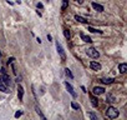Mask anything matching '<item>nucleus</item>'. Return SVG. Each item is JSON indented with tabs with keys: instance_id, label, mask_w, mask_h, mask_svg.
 I'll return each mask as SVG.
<instances>
[{
	"instance_id": "0eeeda50",
	"label": "nucleus",
	"mask_w": 127,
	"mask_h": 120,
	"mask_svg": "<svg viewBox=\"0 0 127 120\" xmlns=\"http://www.w3.org/2000/svg\"><path fill=\"white\" fill-rule=\"evenodd\" d=\"M118 70H120L121 74H125V73L127 71V64H126V63L120 64V65H118Z\"/></svg>"
},
{
	"instance_id": "4468645a",
	"label": "nucleus",
	"mask_w": 127,
	"mask_h": 120,
	"mask_svg": "<svg viewBox=\"0 0 127 120\" xmlns=\"http://www.w3.org/2000/svg\"><path fill=\"white\" fill-rule=\"evenodd\" d=\"M35 111H36V113L39 114V116H40V118H41L42 120H45V115H44V114H42V113H41V110H40V108H39L37 105L35 106Z\"/></svg>"
},
{
	"instance_id": "7ed1b4c3",
	"label": "nucleus",
	"mask_w": 127,
	"mask_h": 120,
	"mask_svg": "<svg viewBox=\"0 0 127 120\" xmlns=\"http://www.w3.org/2000/svg\"><path fill=\"white\" fill-rule=\"evenodd\" d=\"M56 50H57V53H59L60 58H61L62 60H65V59H66V54H65V50H64L62 45L60 44L59 41H56Z\"/></svg>"
},
{
	"instance_id": "a878e982",
	"label": "nucleus",
	"mask_w": 127,
	"mask_h": 120,
	"mask_svg": "<svg viewBox=\"0 0 127 120\" xmlns=\"http://www.w3.org/2000/svg\"><path fill=\"white\" fill-rule=\"evenodd\" d=\"M15 81H16V83H20V81H21V78H20V76H16V79H15Z\"/></svg>"
},
{
	"instance_id": "ddd939ff",
	"label": "nucleus",
	"mask_w": 127,
	"mask_h": 120,
	"mask_svg": "<svg viewBox=\"0 0 127 120\" xmlns=\"http://www.w3.org/2000/svg\"><path fill=\"white\" fill-rule=\"evenodd\" d=\"M80 36H81V39H82V40H83L85 43H91V41H92V39H91L90 36H87V35H85V34H81Z\"/></svg>"
},
{
	"instance_id": "aec40b11",
	"label": "nucleus",
	"mask_w": 127,
	"mask_h": 120,
	"mask_svg": "<svg viewBox=\"0 0 127 120\" xmlns=\"http://www.w3.org/2000/svg\"><path fill=\"white\" fill-rule=\"evenodd\" d=\"M64 35H65V38L69 40L70 39V36H71V34H70V31L67 30V29H64Z\"/></svg>"
},
{
	"instance_id": "dca6fc26",
	"label": "nucleus",
	"mask_w": 127,
	"mask_h": 120,
	"mask_svg": "<svg viewBox=\"0 0 127 120\" xmlns=\"http://www.w3.org/2000/svg\"><path fill=\"white\" fill-rule=\"evenodd\" d=\"M100 81H101L102 84H111V83H113V79H111V78H107V79H100Z\"/></svg>"
},
{
	"instance_id": "6ab92c4d",
	"label": "nucleus",
	"mask_w": 127,
	"mask_h": 120,
	"mask_svg": "<svg viewBox=\"0 0 127 120\" xmlns=\"http://www.w3.org/2000/svg\"><path fill=\"white\" fill-rule=\"evenodd\" d=\"M91 104H92V106H93V108H96V106L99 105V101H97V99H96V98L91 96Z\"/></svg>"
},
{
	"instance_id": "423d86ee",
	"label": "nucleus",
	"mask_w": 127,
	"mask_h": 120,
	"mask_svg": "<svg viewBox=\"0 0 127 120\" xmlns=\"http://www.w3.org/2000/svg\"><path fill=\"white\" fill-rule=\"evenodd\" d=\"M65 86H66V89H67V91L73 96V98H76V93H75V90H73V88L71 86V84L70 83H67V81H65Z\"/></svg>"
},
{
	"instance_id": "b1692460",
	"label": "nucleus",
	"mask_w": 127,
	"mask_h": 120,
	"mask_svg": "<svg viewBox=\"0 0 127 120\" xmlns=\"http://www.w3.org/2000/svg\"><path fill=\"white\" fill-rule=\"evenodd\" d=\"M21 115H23V111H16L15 113V118H20Z\"/></svg>"
},
{
	"instance_id": "f257e3e1",
	"label": "nucleus",
	"mask_w": 127,
	"mask_h": 120,
	"mask_svg": "<svg viewBox=\"0 0 127 120\" xmlns=\"http://www.w3.org/2000/svg\"><path fill=\"white\" fill-rule=\"evenodd\" d=\"M106 115H107V118H110V119H116L120 115V111L116 108L110 106V108H107V110H106Z\"/></svg>"
},
{
	"instance_id": "2eb2a0df",
	"label": "nucleus",
	"mask_w": 127,
	"mask_h": 120,
	"mask_svg": "<svg viewBox=\"0 0 127 120\" xmlns=\"http://www.w3.org/2000/svg\"><path fill=\"white\" fill-rule=\"evenodd\" d=\"M0 90H1L3 93H9V90H8V88H6V86H5V84L1 81V80H0Z\"/></svg>"
},
{
	"instance_id": "6e6552de",
	"label": "nucleus",
	"mask_w": 127,
	"mask_h": 120,
	"mask_svg": "<svg viewBox=\"0 0 127 120\" xmlns=\"http://www.w3.org/2000/svg\"><path fill=\"white\" fill-rule=\"evenodd\" d=\"M106 101L112 104V103H115V101H116V98H115L112 94H110V93H109L107 95H106Z\"/></svg>"
},
{
	"instance_id": "c756f323",
	"label": "nucleus",
	"mask_w": 127,
	"mask_h": 120,
	"mask_svg": "<svg viewBox=\"0 0 127 120\" xmlns=\"http://www.w3.org/2000/svg\"><path fill=\"white\" fill-rule=\"evenodd\" d=\"M0 58H1V51H0Z\"/></svg>"
},
{
	"instance_id": "bb28decb",
	"label": "nucleus",
	"mask_w": 127,
	"mask_h": 120,
	"mask_svg": "<svg viewBox=\"0 0 127 120\" xmlns=\"http://www.w3.org/2000/svg\"><path fill=\"white\" fill-rule=\"evenodd\" d=\"M37 8H39V9H42V8H44V5H42L41 3H37Z\"/></svg>"
},
{
	"instance_id": "393cba45",
	"label": "nucleus",
	"mask_w": 127,
	"mask_h": 120,
	"mask_svg": "<svg viewBox=\"0 0 127 120\" xmlns=\"http://www.w3.org/2000/svg\"><path fill=\"white\" fill-rule=\"evenodd\" d=\"M14 60H15L14 58H10V59L8 60V65H10V64H13V61H14Z\"/></svg>"
},
{
	"instance_id": "9b49d317",
	"label": "nucleus",
	"mask_w": 127,
	"mask_h": 120,
	"mask_svg": "<svg viewBox=\"0 0 127 120\" xmlns=\"http://www.w3.org/2000/svg\"><path fill=\"white\" fill-rule=\"evenodd\" d=\"M75 20H77L79 23H83V24H87V19H85L83 16H80V15H76V16H75Z\"/></svg>"
},
{
	"instance_id": "f8f14e48",
	"label": "nucleus",
	"mask_w": 127,
	"mask_h": 120,
	"mask_svg": "<svg viewBox=\"0 0 127 120\" xmlns=\"http://www.w3.org/2000/svg\"><path fill=\"white\" fill-rule=\"evenodd\" d=\"M18 93H19V99H20V100H23V96H24V89L21 88L20 85L18 86Z\"/></svg>"
},
{
	"instance_id": "1a4fd4ad",
	"label": "nucleus",
	"mask_w": 127,
	"mask_h": 120,
	"mask_svg": "<svg viewBox=\"0 0 127 120\" xmlns=\"http://www.w3.org/2000/svg\"><path fill=\"white\" fill-rule=\"evenodd\" d=\"M0 80H1L4 84H8V85H10V78H9V75L8 74H4L1 78H0Z\"/></svg>"
},
{
	"instance_id": "9d476101",
	"label": "nucleus",
	"mask_w": 127,
	"mask_h": 120,
	"mask_svg": "<svg viewBox=\"0 0 127 120\" xmlns=\"http://www.w3.org/2000/svg\"><path fill=\"white\" fill-rule=\"evenodd\" d=\"M92 8L95 10H97V11H103V6L100 5V4H97V3H92Z\"/></svg>"
},
{
	"instance_id": "a211bd4d",
	"label": "nucleus",
	"mask_w": 127,
	"mask_h": 120,
	"mask_svg": "<svg viewBox=\"0 0 127 120\" xmlns=\"http://www.w3.org/2000/svg\"><path fill=\"white\" fill-rule=\"evenodd\" d=\"M69 5V0H62V5H61V10H66Z\"/></svg>"
},
{
	"instance_id": "c85d7f7f",
	"label": "nucleus",
	"mask_w": 127,
	"mask_h": 120,
	"mask_svg": "<svg viewBox=\"0 0 127 120\" xmlns=\"http://www.w3.org/2000/svg\"><path fill=\"white\" fill-rule=\"evenodd\" d=\"M76 3H79V4H82V3H83V0H76Z\"/></svg>"
},
{
	"instance_id": "4be33fe9",
	"label": "nucleus",
	"mask_w": 127,
	"mask_h": 120,
	"mask_svg": "<svg viewBox=\"0 0 127 120\" xmlns=\"http://www.w3.org/2000/svg\"><path fill=\"white\" fill-rule=\"evenodd\" d=\"M89 30L91 31V33H100V34H101V30H96V29H93V28H91V26H89Z\"/></svg>"
},
{
	"instance_id": "20e7f679",
	"label": "nucleus",
	"mask_w": 127,
	"mask_h": 120,
	"mask_svg": "<svg viewBox=\"0 0 127 120\" xmlns=\"http://www.w3.org/2000/svg\"><path fill=\"white\" fill-rule=\"evenodd\" d=\"M90 68H91L92 70H95V71H100L102 66H101V64L97 63V61H91V63H90Z\"/></svg>"
},
{
	"instance_id": "39448f33",
	"label": "nucleus",
	"mask_w": 127,
	"mask_h": 120,
	"mask_svg": "<svg viewBox=\"0 0 127 120\" xmlns=\"http://www.w3.org/2000/svg\"><path fill=\"white\" fill-rule=\"evenodd\" d=\"M92 93L95 95H101V94L105 93V89L102 88V86H95V88L92 89Z\"/></svg>"
},
{
	"instance_id": "5701e85b",
	"label": "nucleus",
	"mask_w": 127,
	"mask_h": 120,
	"mask_svg": "<svg viewBox=\"0 0 127 120\" xmlns=\"http://www.w3.org/2000/svg\"><path fill=\"white\" fill-rule=\"evenodd\" d=\"M87 115H89V118H91L92 120H97V116L95 115V114H92V113H89Z\"/></svg>"
},
{
	"instance_id": "f03ea898",
	"label": "nucleus",
	"mask_w": 127,
	"mask_h": 120,
	"mask_svg": "<svg viewBox=\"0 0 127 120\" xmlns=\"http://www.w3.org/2000/svg\"><path fill=\"white\" fill-rule=\"evenodd\" d=\"M86 54L90 56V58H92V59H97L99 56H100V53L95 49V48H89L87 50H86Z\"/></svg>"
},
{
	"instance_id": "412c9836",
	"label": "nucleus",
	"mask_w": 127,
	"mask_h": 120,
	"mask_svg": "<svg viewBox=\"0 0 127 120\" xmlns=\"http://www.w3.org/2000/svg\"><path fill=\"white\" fill-rule=\"evenodd\" d=\"M65 74H66V75L69 76V78H70V79H72V78H73V75H72V73H71V71H70V69H67V68L65 69Z\"/></svg>"
},
{
	"instance_id": "f3484780",
	"label": "nucleus",
	"mask_w": 127,
	"mask_h": 120,
	"mask_svg": "<svg viewBox=\"0 0 127 120\" xmlns=\"http://www.w3.org/2000/svg\"><path fill=\"white\" fill-rule=\"evenodd\" d=\"M71 106H72V109H75V110H80V109H81L80 104H77L76 101H72L71 103Z\"/></svg>"
},
{
	"instance_id": "cd10ccee",
	"label": "nucleus",
	"mask_w": 127,
	"mask_h": 120,
	"mask_svg": "<svg viewBox=\"0 0 127 120\" xmlns=\"http://www.w3.org/2000/svg\"><path fill=\"white\" fill-rule=\"evenodd\" d=\"M81 90H82L83 93H86V91H87V90H86V88H85V86H81Z\"/></svg>"
},
{
	"instance_id": "7c9ffc66",
	"label": "nucleus",
	"mask_w": 127,
	"mask_h": 120,
	"mask_svg": "<svg viewBox=\"0 0 127 120\" xmlns=\"http://www.w3.org/2000/svg\"><path fill=\"white\" fill-rule=\"evenodd\" d=\"M0 71H1V68H0Z\"/></svg>"
}]
</instances>
